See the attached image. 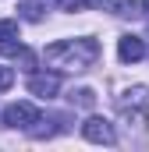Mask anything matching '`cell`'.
<instances>
[{"instance_id":"obj_3","label":"cell","mask_w":149,"mask_h":152,"mask_svg":"<svg viewBox=\"0 0 149 152\" xmlns=\"http://www.w3.org/2000/svg\"><path fill=\"white\" fill-rule=\"evenodd\" d=\"M39 106L36 103H11L7 110H4V124L7 127H21V131H29L32 124H39Z\"/></svg>"},{"instance_id":"obj_8","label":"cell","mask_w":149,"mask_h":152,"mask_svg":"<svg viewBox=\"0 0 149 152\" xmlns=\"http://www.w3.org/2000/svg\"><path fill=\"white\" fill-rule=\"evenodd\" d=\"M71 103H78V106H85V110H89V106L96 103V92H92V88H78V92L71 96Z\"/></svg>"},{"instance_id":"obj_10","label":"cell","mask_w":149,"mask_h":152,"mask_svg":"<svg viewBox=\"0 0 149 152\" xmlns=\"http://www.w3.org/2000/svg\"><path fill=\"white\" fill-rule=\"evenodd\" d=\"M11 85H14V71L11 67H0V92H7Z\"/></svg>"},{"instance_id":"obj_6","label":"cell","mask_w":149,"mask_h":152,"mask_svg":"<svg viewBox=\"0 0 149 152\" xmlns=\"http://www.w3.org/2000/svg\"><path fill=\"white\" fill-rule=\"evenodd\" d=\"M117 57H121L124 64H135V60H142V57H146V42H142L139 36H131V32H128V36L117 39Z\"/></svg>"},{"instance_id":"obj_11","label":"cell","mask_w":149,"mask_h":152,"mask_svg":"<svg viewBox=\"0 0 149 152\" xmlns=\"http://www.w3.org/2000/svg\"><path fill=\"white\" fill-rule=\"evenodd\" d=\"M21 14H25L29 21H39V18H43V14H39V7H36V4H25V7H21Z\"/></svg>"},{"instance_id":"obj_12","label":"cell","mask_w":149,"mask_h":152,"mask_svg":"<svg viewBox=\"0 0 149 152\" xmlns=\"http://www.w3.org/2000/svg\"><path fill=\"white\" fill-rule=\"evenodd\" d=\"M82 4H89V7H96V11H103V7H114V0H82Z\"/></svg>"},{"instance_id":"obj_9","label":"cell","mask_w":149,"mask_h":152,"mask_svg":"<svg viewBox=\"0 0 149 152\" xmlns=\"http://www.w3.org/2000/svg\"><path fill=\"white\" fill-rule=\"evenodd\" d=\"M14 57H21V67H25V71H32V67H36V53H32V50H25V46H21Z\"/></svg>"},{"instance_id":"obj_1","label":"cell","mask_w":149,"mask_h":152,"mask_svg":"<svg viewBox=\"0 0 149 152\" xmlns=\"http://www.w3.org/2000/svg\"><path fill=\"white\" fill-rule=\"evenodd\" d=\"M46 64L57 71H89L100 60V42L96 39H60L53 46H46Z\"/></svg>"},{"instance_id":"obj_2","label":"cell","mask_w":149,"mask_h":152,"mask_svg":"<svg viewBox=\"0 0 149 152\" xmlns=\"http://www.w3.org/2000/svg\"><path fill=\"white\" fill-rule=\"evenodd\" d=\"M117 110L128 117V120H146L149 117V88L146 85H135V88H128V92H121L117 96Z\"/></svg>"},{"instance_id":"obj_4","label":"cell","mask_w":149,"mask_h":152,"mask_svg":"<svg viewBox=\"0 0 149 152\" xmlns=\"http://www.w3.org/2000/svg\"><path fill=\"white\" fill-rule=\"evenodd\" d=\"M82 134H85V142H96V145H114V142H117L110 120H103V117H89V120L82 124Z\"/></svg>"},{"instance_id":"obj_5","label":"cell","mask_w":149,"mask_h":152,"mask_svg":"<svg viewBox=\"0 0 149 152\" xmlns=\"http://www.w3.org/2000/svg\"><path fill=\"white\" fill-rule=\"evenodd\" d=\"M29 92L39 99H53L60 92V75H29Z\"/></svg>"},{"instance_id":"obj_7","label":"cell","mask_w":149,"mask_h":152,"mask_svg":"<svg viewBox=\"0 0 149 152\" xmlns=\"http://www.w3.org/2000/svg\"><path fill=\"white\" fill-rule=\"evenodd\" d=\"M18 50H21V39H18V21L4 18V21H0V53H4V57H14Z\"/></svg>"}]
</instances>
